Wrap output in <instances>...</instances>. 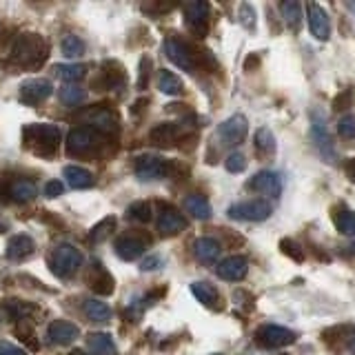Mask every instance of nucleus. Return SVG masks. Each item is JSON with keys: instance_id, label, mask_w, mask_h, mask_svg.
<instances>
[{"instance_id": "nucleus-10", "label": "nucleus", "mask_w": 355, "mask_h": 355, "mask_svg": "<svg viewBox=\"0 0 355 355\" xmlns=\"http://www.w3.org/2000/svg\"><path fill=\"white\" fill-rule=\"evenodd\" d=\"M306 20H309V29L313 33V38L324 42L331 38V20L324 7H320L318 3H309L306 5Z\"/></svg>"}, {"instance_id": "nucleus-40", "label": "nucleus", "mask_w": 355, "mask_h": 355, "mask_svg": "<svg viewBox=\"0 0 355 355\" xmlns=\"http://www.w3.org/2000/svg\"><path fill=\"white\" fill-rule=\"evenodd\" d=\"M225 166H227L229 173H242L244 169H247V158H244L240 151H233L225 160Z\"/></svg>"}, {"instance_id": "nucleus-31", "label": "nucleus", "mask_w": 355, "mask_h": 355, "mask_svg": "<svg viewBox=\"0 0 355 355\" xmlns=\"http://www.w3.org/2000/svg\"><path fill=\"white\" fill-rule=\"evenodd\" d=\"M191 293L196 295L198 302H202L205 306H216L218 300H220L216 286L209 284V282H193L191 284Z\"/></svg>"}, {"instance_id": "nucleus-24", "label": "nucleus", "mask_w": 355, "mask_h": 355, "mask_svg": "<svg viewBox=\"0 0 355 355\" xmlns=\"http://www.w3.org/2000/svg\"><path fill=\"white\" fill-rule=\"evenodd\" d=\"M89 284L98 293V295H109L114 293V277L109 275V271L103 264H94V271L89 273Z\"/></svg>"}, {"instance_id": "nucleus-37", "label": "nucleus", "mask_w": 355, "mask_h": 355, "mask_svg": "<svg viewBox=\"0 0 355 355\" xmlns=\"http://www.w3.org/2000/svg\"><path fill=\"white\" fill-rule=\"evenodd\" d=\"M85 71L87 69L83 64H58L55 67V73H58V78H62L64 85H76L85 76Z\"/></svg>"}, {"instance_id": "nucleus-20", "label": "nucleus", "mask_w": 355, "mask_h": 355, "mask_svg": "<svg viewBox=\"0 0 355 355\" xmlns=\"http://www.w3.org/2000/svg\"><path fill=\"white\" fill-rule=\"evenodd\" d=\"M220 251H222V247H220V242H218L216 238L205 236V238H198V240L193 242V253H196V258H198L200 262H205V264L216 262V260L220 258Z\"/></svg>"}, {"instance_id": "nucleus-14", "label": "nucleus", "mask_w": 355, "mask_h": 355, "mask_svg": "<svg viewBox=\"0 0 355 355\" xmlns=\"http://www.w3.org/2000/svg\"><path fill=\"white\" fill-rule=\"evenodd\" d=\"M249 189L255 193L269 196V198H280L282 193V178L275 171H260L251 178Z\"/></svg>"}, {"instance_id": "nucleus-3", "label": "nucleus", "mask_w": 355, "mask_h": 355, "mask_svg": "<svg viewBox=\"0 0 355 355\" xmlns=\"http://www.w3.org/2000/svg\"><path fill=\"white\" fill-rule=\"evenodd\" d=\"M311 140H313L318 153L324 158L327 162H336L338 160V151H336V142L327 125V116L322 114L320 109L311 111Z\"/></svg>"}, {"instance_id": "nucleus-53", "label": "nucleus", "mask_w": 355, "mask_h": 355, "mask_svg": "<svg viewBox=\"0 0 355 355\" xmlns=\"http://www.w3.org/2000/svg\"><path fill=\"white\" fill-rule=\"evenodd\" d=\"M349 7H351V9H353V11H355V3H351V5H349Z\"/></svg>"}, {"instance_id": "nucleus-47", "label": "nucleus", "mask_w": 355, "mask_h": 355, "mask_svg": "<svg viewBox=\"0 0 355 355\" xmlns=\"http://www.w3.org/2000/svg\"><path fill=\"white\" fill-rule=\"evenodd\" d=\"M149 58H142L140 62V87H147V76H149Z\"/></svg>"}, {"instance_id": "nucleus-17", "label": "nucleus", "mask_w": 355, "mask_h": 355, "mask_svg": "<svg viewBox=\"0 0 355 355\" xmlns=\"http://www.w3.org/2000/svg\"><path fill=\"white\" fill-rule=\"evenodd\" d=\"M180 138H182V127L175 125V122H162V125L153 127L149 133V140L155 147H171Z\"/></svg>"}, {"instance_id": "nucleus-25", "label": "nucleus", "mask_w": 355, "mask_h": 355, "mask_svg": "<svg viewBox=\"0 0 355 355\" xmlns=\"http://www.w3.org/2000/svg\"><path fill=\"white\" fill-rule=\"evenodd\" d=\"M64 178H67V184L71 189H89L94 187V173L83 169V166H76V164H69L64 166Z\"/></svg>"}, {"instance_id": "nucleus-5", "label": "nucleus", "mask_w": 355, "mask_h": 355, "mask_svg": "<svg viewBox=\"0 0 355 355\" xmlns=\"http://www.w3.org/2000/svg\"><path fill=\"white\" fill-rule=\"evenodd\" d=\"M229 218L240 220V222H264L273 214V207L266 200H244V202H236L229 207Z\"/></svg>"}, {"instance_id": "nucleus-39", "label": "nucleus", "mask_w": 355, "mask_h": 355, "mask_svg": "<svg viewBox=\"0 0 355 355\" xmlns=\"http://www.w3.org/2000/svg\"><path fill=\"white\" fill-rule=\"evenodd\" d=\"M151 214H153V209H151V205L149 202H133V205H129V209H127V220H131V222H149L151 220Z\"/></svg>"}, {"instance_id": "nucleus-30", "label": "nucleus", "mask_w": 355, "mask_h": 355, "mask_svg": "<svg viewBox=\"0 0 355 355\" xmlns=\"http://www.w3.org/2000/svg\"><path fill=\"white\" fill-rule=\"evenodd\" d=\"M280 14H282L286 25L291 27L293 31H297L300 25H302V5L295 3V0H286V3H280Z\"/></svg>"}, {"instance_id": "nucleus-8", "label": "nucleus", "mask_w": 355, "mask_h": 355, "mask_svg": "<svg viewBox=\"0 0 355 355\" xmlns=\"http://www.w3.org/2000/svg\"><path fill=\"white\" fill-rule=\"evenodd\" d=\"M247 131H249L247 118L242 114H236V116L227 118L218 127V138L222 140V144H227V147H238V144H242L244 138H247Z\"/></svg>"}, {"instance_id": "nucleus-34", "label": "nucleus", "mask_w": 355, "mask_h": 355, "mask_svg": "<svg viewBox=\"0 0 355 355\" xmlns=\"http://www.w3.org/2000/svg\"><path fill=\"white\" fill-rule=\"evenodd\" d=\"M116 222H118V220H116L114 216H107L105 220H100L98 225H96L92 231H89V242H94V244L105 242V240L111 236V233L116 231Z\"/></svg>"}, {"instance_id": "nucleus-18", "label": "nucleus", "mask_w": 355, "mask_h": 355, "mask_svg": "<svg viewBox=\"0 0 355 355\" xmlns=\"http://www.w3.org/2000/svg\"><path fill=\"white\" fill-rule=\"evenodd\" d=\"M187 229V220L182 214H178L175 209H169L164 207L158 216V231L162 236H175V233H180Z\"/></svg>"}, {"instance_id": "nucleus-38", "label": "nucleus", "mask_w": 355, "mask_h": 355, "mask_svg": "<svg viewBox=\"0 0 355 355\" xmlns=\"http://www.w3.org/2000/svg\"><path fill=\"white\" fill-rule=\"evenodd\" d=\"M60 49H62V55H67V58H78V55L85 53V42L78 36H73V33H67L60 42Z\"/></svg>"}, {"instance_id": "nucleus-19", "label": "nucleus", "mask_w": 355, "mask_h": 355, "mask_svg": "<svg viewBox=\"0 0 355 355\" xmlns=\"http://www.w3.org/2000/svg\"><path fill=\"white\" fill-rule=\"evenodd\" d=\"M78 336H80L78 327L71 324V322H67V320H55L49 324V340L53 344H60V347H67V344L76 342Z\"/></svg>"}, {"instance_id": "nucleus-4", "label": "nucleus", "mask_w": 355, "mask_h": 355, "mask_svg": "<svg viewBox=\"0 0 355 355\" xmlns=\"http://www.w3.org/2000/svg\"><path fill=\"white\" fill-rule=\"evenodd\" d=\"M51 271L58 277H71L83 266V253L73 244H58L51 253Z\"/></svg>"}, {"instance_id": "nucleus-29", "label": "nucleus", "mask_w": 355, "mask_h": 355, "mask_svg": "<svg viewBox=\"0 0 355 355\" xmlns=\"http://www.w3.org/2000/svg\"><path fill=\"white\" fill-rule=\"evenodd\" d=\"M36 196H38V189L29 180H16L9 184V198L16 200V202H31Z\"/></svg>"}, {"instance_id": "nucleus-22", "label": "nucleus", "mask_w": 355, "mask_h": 355, "mask_svg": "<svg viewBox=\"0 0 355 355\" xmlns=\"http://www.w3.org/2000/svg\"><path fill=\"white\" fill-rule=\"evenodd\" d=\"M144 242L142 240H138V238H131V236H125V238H118L116 240V255L120 260H127V262H131V260H136V258H140V255L144 253Z\"/></svg>"}, {"instance_id": "nucleus-33", "label": "nucleus", "mask_w": 355, "mask_h": 355, "mask_svg": "<svg viewBox=\"0 0 355 355\" xmlns=\"http://www.w3.org/2000/svg\"><path fill=\"white\" fill-rule=\"evenodd\" d=\"M158 89L166 96H180L182 94V80L180 76H175L173 71H160V78H158Z\"/></svg>"}, {"instance_id": "nucleus-32", "label": "nucleus", "mask_w": 355, "mask_h": 355, "mask_svg": "<svg viewBox=\"0 0 355 355\" xmlns=\"http://www.w3.org/2000/svg\"><path fill=\"white\" fill-rule=\"evenodd\" d=\"M85 315L92 322H109L111 320V309L103 300H87L85 302Z\"/></svg>"}, {"instance_id": "nucleus-54", "label": "nucleus", "mask_w": 355, "mask_h": 355, "mask_svg": "<svg viewBox=\"0 0 355 355\" xmlns=\"http://www.w3.org/2000/svg\"><path fill=\"white\" fill-rule=\"evenodd\" d=\"M211 355H220V353H211Z\"/></svg>"}, {"instance_id": "nucleus-49", "label": "nucleus", "mask_w": 355, "mask_h": 355, "mask_svg": "<svg viewBox=\"0 0 355 355\" xmlns=\"http://www.w3.org/2000/svg\"><path fill=\"white\" fill-rule=\"evenodd\" d=\"M344 171H347L349 180H351V182H355V158L347 160V164H344Z\"/></svg>"}, {"instance_id": "nucleus-26", "label": "nucleus", "mask_w": 355, "mask_h": 355, "mask_svg": "<svg viewBox=\"0 0 355 355\" xmlns=\"http://www.w3.org/2000/svg\"><path fill=\"white\" fill-rule=\"evenodd\" d=\"M87 347L94 355H116V344L109 333H92L87 338Z\"/></svg>"}, {"instance_id": "nucleus-2", "label": "nucleus", "mask_w": 355, "mask_h": 355, "mask_svg": "<svg viewBox=\"0 0 355 355\" xmlns=\"http://www.w3.org/2000/svg\"><path fill=\"white\" fill-rule=\"evenodd\" d=\"M25 136V147L38 155H51L60 144V129L55 125H29L22 131Z\"/></svg>"}, {"instance_id": "nucleus-13", "label": "nucleus", "mask_w": 355, "mask_h": 355, "mask_svg": "<svg viewBox=\"0 0 355 355\" xmlns=\"http://www.w3.org/2000/svg\"><path fill=\"white\" fill-rule=\"evenodd\" d=\"M53 94V87L47 78H33V80L22 83L20 87V100L25 105H38L42 100H47Z\"/></svg>"}, {"instance_id": "nucleus-35", "label": "nucleus", "mask_w": 355, "mask_h": 355, "mask_svg": "<svg viewBox=\"0 0 355 355\" xmlns=\"http://www.w3.org/2000/svg\"><path fill=\"white\" fill-rule=\"evenodd\" d=\"M255 149L262 155H271L275 151V136L269 127H260L255 131Z\"/></svg>"}, {"instance_id": "nucleus-36", "label": "nucleus", "mask_w": 355, "mask_h": 355, "mask_svg": "<svg viewBox=\"0 0 355 355\" xmlns=\"http://www.w3.org/2000/svg\"><path fill=\"white\" fill-rule=\"evenodd\" d=\"M60 98H62V103H64V105L78 107V105H83V103H85L87 92H85L83 87H78V85H64V87L60 89Z\"/></svg>"}, {"instance_id": "nucleus-50", "label": "nucleus", "mask_w": 355, "mask_h": 355, "mask_svg": "<svg viewBox=\"0 0 355 355\" xmlns=\"http://www.w3.org/2000/svg\"><path fill=\"white\" fill-rule=\"evenodd\" d=\"M349 353H351V355H355V333H353L351 340H349Z\"/></svg>"}, {"instance_id": "nucleus-16", "label": "nucleus", "mask_w": 355, "mask_h": 355, "mask_svg": "<svg viewBox=\"0 0 355 355\" xmlns=\"http://www.w3.org/2000/svg\"><path fill=\"white\" fill-rule=\"evenodd\" d=\"M247 271H249V260L244 258V255H231V258L222 260L216 266L218 277H222V280H227V282H240V280H244Z\"/></svg>"}, {"instance_id": "nucleus-23", "label": "nucleus", "mask_w": 355, "mask_h": 355, "mask_svg": "<svg viewBox=\"0 0 355 355\" xmlns=\"http://www.w3.org/2000/svg\"><path fill=\"white\" fill-rule=\"evenodd\" d=\"M127 83V73L125 67H122L118 60H107L103 67V87L105 89H120Z\"/></svg>"}, {"instance_id": "nucleus-45", "label": "nucleus", "mask_w": 355, "mask_h": 355, "mask_svg": "<svg viewBox=\"0 0 355 355\" xmlns=\"http://www.w3.org/2000/svg\"><path fill=\"white\" fill-rule=\"evenodd\" d=\"M62 191H64V187L60 180H49L44 184V196L47 198H58V196H62Z\"/></svg>"}, {"instance_id": "nucleus-15", "label": "nucleus", "mask_w": 355, "mask_h": 355, "mask_svg": "<svg viewBox=\"0 0 355 355\" xmlns=\"http://www.w3.org/2000/svg\"><path fill=\"white\" fill-rule=\"evenodd\" d=\"M87 122L92 125V129H98L100 133H107V136H114V133L120 131L118 116L107 107H96L94 111H89Z\"/></svg>"}, {"instance_id": "nucleus-46", "label": "nucleus", "mask_w": 355, "mask_h": 355, "mask_svg": "<svg viewBox=\"0 0 355 355\" xmlns=\"http://www.w3.org/2000/svg\"><path fill=\"white\" fill-rule=\"evenodd\" d=\"M162 266V258L160 255H149V258H144L140 262V269L142 271H155V269H160Z\"/></svg>"}, {"instance_id": "nucleus-43", "label": "nucleus", "mask_w": 355, "mask_h": 355, "mask_svg": "<svg viewBox=\"0 0 355 355\" xmlns=\"http://www.w3.org/2000/svg\"><path fill=\"white\" fill-rule=\"evenodd\" d=\"M16 336H18L22 342H25V344H29V347H31L33 351L38 349V342L33 340V331L27 329V324H18V327H16Z\"/></svg>"}, {"instance_id": "nucleus-6", "label": "nucleus", "mask_w": 355, "mask_h": 355, "mask_svg": "<svg viewBox=\"0 0 355 355\" xmlns=\"http://www.w3.org/2000/svg\"><path fill=\"white\" fill-rule=\"evenodd\" d=\"M255 342L262 349H284L295 342V333L291 329L277 327V324H264L255 331Z\"/></svg>"}, {"instance_id": "nucleus-27", "label": "nucleus", "mask_w": 355, "mask_h": 355, "mask_svg": "<svg viewBox=\"0 0 355 355\" xmlns=\"http://www.w3.org/2000/svg\"><path fill=\"white\" fill-rule=\"evenodd\" d=\"M333 225L342 236H355V211L349 207H338L333 214Z\"/></svg>"}, {"instance_id": "nucleus-1", "label": "nucleus", "mask_w": 355, "mask_h": 355, "mask_svg": "<svg viewBox=\"0 0 355 355\" xmlns=\"http://www.w3.org/2000/svg\"><path fill=\"white\" fill-rule=\"evenodd\" d=\"M49 44L40 33H22L11 47V62L20 69H38L47 60Z\"/></svg>"}, {"instance_id": "nucleus-21", "label": "nucleus", "mask_w": 355, "mask_h": 355, "mask_svg": "<svg viewBox=\"0 0 355 355\" xmlns=\"http://www.w3.org/2000/svg\"><path fill=\"white\" fill-rule=\"evenodd\" d=\"M33 249H36V242H33L29 236L18 233V236H11V240L7 242V258L9 260H25L33 253Z\"/></svg>"}, {"instance_id": "nucleus-12", "label": "nucleus", "mask_w": 355, "mask_h": 355, "mask_svg": "<svg viewBox=\"0 0 355 355\" xmlns=\"http://www.w3.org/2000/svg\"><path fill=\"white\" fill-rule=\"evenodd\" d=\"M164 55L169 58L175 67H180L184 71H193L196 60H193V53L191 49L187 47L182 40L178 38H166L164 40Z\"/></svg>"}, {"instance_id": "nucleus-9", "label": "nucleus", "mask_w": 355, "mask_h": 355, "mask_svg": "<svg viewBox=\"0 0 355 355\" xmlns=\"http://www.w3.org/2000/svg\"><path fill=\"white\" fill-rule=\"evenodd\" d=\"M209 11L211 7L205 0H193L184 7V22L198 38H205L209 31Z\"/></svg>"}, {"instance_id": "nucleus-28", "label": "nucleus", "mask_w": 355, "mask_h": 355, "mask_svg": "<svg viewBox=\"0 0 355 355\" xmlns=\"http://www.w3.org/2000/svg\"><path fill=\"white\" fill-rule=\"evenodd\" d=\"M184 207H187V211H189V214H191L196 220H209V218H211V205H209V200H207L205 196H200V193L187 196Z\"/></svg>"}, {"instance_id": "nucleus-41", "label": "nucleus", "mask_w": 355, "mask_h": 355, "mask_svg": "<svg viewBox=\"0 0 355 355\" xmlns=\"http://www.w3.org/2000/svg\"><path fill=\"white\" fill-rule=\"evenodd\" d=\"M338 133L342 138H347V140H353L355 138V116H342L338 120Z\"/></svg>"}, {"instance_id": "nucleus-11", "label": "nucleus", "mask_w": 355, "mask_h": 355, "mask_svg": "<svg viewBox=\"0 0 355 355\" xmlns=\"http://www.w3.org/2000/svg\"><path fill=\"white\" fill-rule=\"evenodd\" d=\"M98 147V136L92 127H76L67 136V151L69 153H89Z\"/></svg>"}, {"instance_id": "nucleus-52", "label": "nucleus", "mask_w": 355, "mask_h": 355, "mask_svg": "<svg viewBox=\"0 0 355 355\" xmlns=\"http://www.w3.org/2000/svg\"><path fill=\"white\" fill-rule=\"evenodd\" d=\"M5 231V225H0V233H3Z\"/></svg>"}, {"instance_id": "nucleus-7", "label": "nucleus", "mask_w": 355, "mask_h": 355, "mask_svg": "<svg viewBox=\"0 0 355 355\" xmlns=\"http://www.w3.org/2000/svg\"><path fill=\"white\" fill-rule=\"evenodd\" d=\"M133 169L140 180L149 182V180H162V178L169 175V162L160 155H140L133 162Z\"/></svg>"}, {"instance_id": "nucleus-48", "label": "nucleus", "mask_w": 355, "mask_h": 355, "mask_svg": "<svg viewBox=\"0 0 355 355\" xmlns=\"http://www.w3.org/2000/svg\"><path fill=\"white\" fill-rule=\"evenodd\" d=\"M0 355H25V351L18 347H11V344H5V347H0Z\"/></svg>"}, {"instance_id": "nucleus-44", "label": "nucleus", "mask_w": 355, "mask_h": 355, "mask_svg": "<svg viewBox=\"0 0 355 355\" xmlns=\"http://www.w3.org/2000/svg\"><path fill=\"white\" fill-rule=\"evenodd\" d=\"M5 309L9 311V313H14L16 318H25L29 313V306L20 304V300H11L9 304H5Z\"/></svg>"}, {"instance_id": "nucleus-42", "label": "nucleus", "mask_w": 355, "mask_h": 355, "mask_svg": "<svg viewBox=\"0 0 355 355\" xmlns=\"http://www.w3.org/2000/svg\"><path fill=\"white\" fill-rule=\"evenodd\" d=\"M240 22L244 27H249V29H253L255 27V11H253V7L251 5H240Z\"/></svg>"}, {"instance_id": "nucleus-51", "label": "nucleus", "mask_w": 355, "mask_h": 355, "mask_svg": "<svg viewBox=\"0 0 355 355\" xmlns=\"http://www.w3.org/2000/svg\"><path fill=\"white\" fill-rule=\"evenodd\" d=\"M71 355H87V353H83V351H76V353H71Z\"/></svg>"}]
</instances>
